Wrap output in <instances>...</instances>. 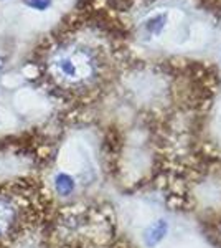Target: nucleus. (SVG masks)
<instances>
[{"label": "nucleus", "mask_w": 221, "mask_h": 248, "mask_svg": "<svg viewBox=\"0 0 221 248\" xmlns=\"http://www.w3.org/2000/svg\"><path fill=\"white\" fill-rule=\"evenodd\" d=\"M23 3H25L27 7H30V9L45 10L51 5V0H23Z\"/></svg>", "instance_id": "39448f33"}, {"label": "nucleus", "mask_w": 221, "mask_h": 248, "mask_svg": "<svg viewBox=\"0 0 221 248\" xmlns=\"http://www.w3.org/2000/svg\"><path fill=\"white\" fill-rule=\"evenodd\" d=\"M2 70H3V60L0 58V75H2Z\"/></svg>", "instance_id": "423d86ee"}, {"label": "nucleus", "mask_w": 221, "mask_h": 248, "mask_svg": "<svg viewBox=\"0 0 221 248\" xmlns=\"http://www.w3.org/2000/svg\"><path fill=\"white\" fill-rule=\"evenodd\" d=\"M30 202L18 189H0V247H5L27 230L30 222Z\"/></svg>", "instance_id": "f03ea898"}, {"label": "nucleus", "mask_w": 221, "mask_h": 248, "mask_svg": "<svg viewBox=\"0 0 221 248\" xmlns=\"http://www.w3.org/2000/svg\"><path fill=\"white\" fill-rule=\"evenodd\" d=\"M48 77L63 90H84L98 79L99 62L94 51L83 45H61L46 62Z\"/></svg>", "instance_id": "f257e3e1"}, {"label": "nucleus", "mask_w": 221, "mask_h": 248, "mask_svg": "<svg viewBox=\"0 0 221 248\" xmlns=\"http://www.w3.org/2000/svg\"><path fill=\"white\" fill-rule=\"evenodd\" d=\"M55 186H56V190L63 195H68L74 190V181L71 175L68 174H58L55 179Z\"/></svg>", "instance_id": "20e7f679"}, {"label": "nucleus", "mask_w": 221, "mask_h": 248, "mask_svg": "<svg viewBox=\"0 0 221 248\" xmlns=\"http://www.w3.org/2000/svg\"><path fill=\"white\" fill-rule=\"evenodd\" d=\"M168 232V223L165 220H157V222L152 223L150 227L146 230L144 233V238H146V245L147 247H155L165 238Z\"/></svg>", "instance_id": "7ed1b4c3"}]
</instances>
